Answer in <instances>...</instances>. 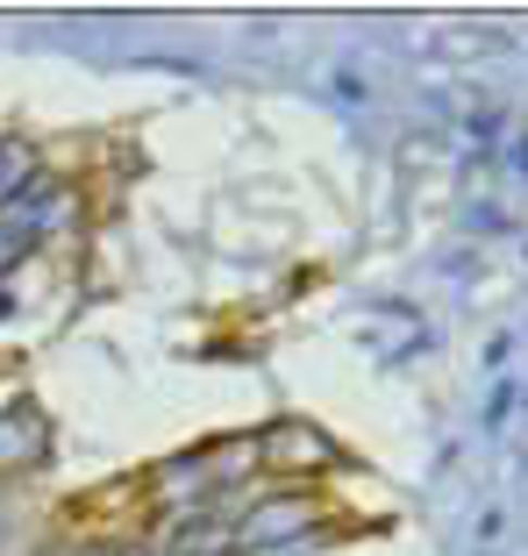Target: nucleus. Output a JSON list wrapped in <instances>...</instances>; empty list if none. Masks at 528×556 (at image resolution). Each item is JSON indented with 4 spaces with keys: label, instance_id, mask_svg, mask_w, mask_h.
<instances>
[{
    "label": "nucleus",
    "instance_id": "obj_1",
    "mask_svg": "<svg viewBox=\"0 0 528 556\" xmlns=\"http://www.w3.org/2000/svg\"><path fill=\"white\" fill-rule=\"evenodd\" d=\"M29 243H36V200H22V214H15V200L0 207V271L15 257H29Z\"/></svg>",
    "mask_w": 528,
    "mask_h": 556
},
{
    "label": "nucleus",
    "instance_id": "obj_2",
    "mask_svg": "<svg viewBox=\"0 0 528 556\" xmlns=\"http://www.w3.org/2000/svg\"><path fill=\"white\" fill-rule=\"evenodd\" d=\"M29 179V150L15 143V136H0V207L15 200V186Z\"/></svg>",
    "mask_w": 528,
    "mask_h": 556
}]
</instances>
